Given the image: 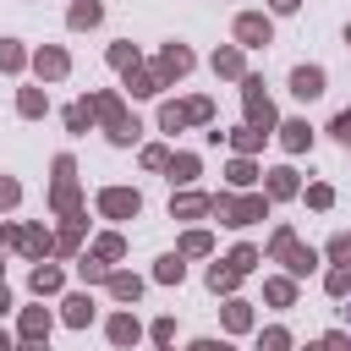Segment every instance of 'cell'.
<instances>
[{"label":"cell","instance_id":"6da1fadb","mask_svg":"<svg viewBox=\"0 0 351 351\" xmlns=\"http://www.w3.org/2000/svg\"><path fill=\"white\" fill-rule=\"evenodd\" d=\"M214 214H225V225H252V219H263V197H241V203L214 197Z\"/></svg>","mask_w":351,"mask_h":351},{"label":"cell","instance_id":"7a4b0ae2","mask_svg":"<svg viewBox=\"0 0 351 351\" xmlns=\"http://www.w3.org/2000/svg\"><path fill=\"white\" fill-rule=\"evenodd\" d=\"M274 252L285 258V269H291V274H307V269L318 263V258H313V247H296V236H291V230H280V236H274Z\"/></svg>","mask_w":351,"mask_h":351},{"label":"cell","instance_id":"3957f363","mask_svg":"<svg viewBox=\"0 0 351 351\" xmlns=\"http://www.w3.org/2000/svg\"><path fill=\"white\" fill-rule=\"evenodd\" d=\"M99 208H104L110 219H132V214L143 208V197H137V192H126V186H110V192L99 197Z\"/></svg>","mask_w":351,"mask_h":351},{"label":"cell","instance_id":"277c9868","mask_svg":"<svg viewBox=\"0 0 351 351\" xmlns=\"http://www.w3.org/2000/svg\"><path fill=\"white\" fill-rule=\"evenodd\" d=\"M247 121H252V132L274 121V110H269V99H263V82H258V77H247Z\"/></svg>","mask_w":351,"mask_h":351},{"label":"cell","instance_id":"5b68a950","mask_svg":"<svg viewBox=\"0 0 351 351\" xmlns=\"http://www.w3.org/2000/svg\"><path fill=\"white\" fill-rule=\"evenodd\" d=\"M291 93H296V99H318V93H324V71H318V66H296V71H291Z\"/></svg>","mask_w":351,"mask_h":351},{"label":"cell","instance_id":"8992f818","mask_svg":"<svg viewBox=\"0 0 351 351\" xmlns=\"http://www.w3.org/2000/svg\"><path fill=\"white\" fill-rule=\"evenodd\" d=\"M236 38H241V44H269V22H263V16H241V22H236Z\"/></svg>","mask_w":351,"mask_h":351},{"label":"cell","instance_id":"52a82bcc","mask_svg":"<svg viewBox=\"0 0 351 351\" xmlns=\"http://www.w3.org/2000/svg\"><path fill=\"white\" fill-rule=\"evenodd\" d=\"M22 335H27V340H44V335H49V313H44V307H27V318H22Z\"/></svg>","mask_w":351,"mask_h":351},{"label":"cell","instance_id":"ba28073f","mask_svg":"<svg viewBox=\"0 0 351 351\" xmlns=\"http://www.w3.org/2000/svg\"><path fill=\"white\" fill-rule=\"evenodd\" d=\"M280 132H285V148H291V154H302V148H307V143H313V132H307V126H302V121H285V126H280Z\"/></svg>","mask_w":351,"mask_h":351},{"label":"cell","instance_id":"9c48e42d","mask_svg":"<svg viewBox=\"0 0 351 351\" xmlns=\"http://www.w3.org/2000/svg\"><path fill=\"white\" fill-rule=\"evenodd\" d=\"M33 66H38L44 77H60V71H66V55H60V49H38V60H33Z\"/></svg>","mask_w":351,"mask_h":351},{"label":"cell","instance_id":"30bf717a","mask_svg":"<svg viewBox=\"0 0 351 351\" xmlns=\"http://www.w3.org/2000/svg\"><path fill=\"white\" fill-rule=\"evenodd\" d=\"M296 192V170H274L269 176V197H291Z\"/></svg>","mask_w":351,"mask_h":351},{"label":"cell","instance_id":"8fae6325","mask_svg":"<svg viewBox=\"0 0 351 351\" xmlns=\"http://www.w3.org/2000/svg\"><path fill=\"white\" fill-rule=\"evenodd\" d=\"M110 340H115V346H132V340H137V318H126V313H121V318L110 324Z\"/></svg>","mask_w":351,"mask_h":351},{"label":"cell","instance_id":"7c38bea8","mask_svg":"<svg viewBox=\"0 0 351 351\" xmlns=\"http://www.w3.org/2000/svg\"><path fill=\"white\" fill-rule=\"evenodd\" d=\"M93 22H99V5L93 0H77L71 5V27H93Z\"/></svg>","mask_w":351,"mask_h":351},{"label":"cell","instance_id":"4fadbf2b","mask_svg":"<svg viewBox=\"0 0 351 351\" xmlns=\"http://www.w3.org/2000/svg\"><path fill=\"white\" fill-rule=\"evenodd\" d=\"M33 291H38V296H44V291H60V269H49V263L33 269Z\"/></svg>","mask_w":351,"mask_h":351},{"label":"cell","instance_id":"5bb4252c","mask_svg":"<svg viewBox=\"0 0 351 351\" xmlns=\"http://www.w3.org/2000/svg\"><path fill=\"white\" fill-rule=\"evenodd\" d=\"M88 318H93V302L88 296H71L66 302V324H88Z\"/></svg>","mask_w":351,"mask_h":351},{"label":"cell","instance_id":"9a60e30c","mask_svg":"<svg viewBox=\"0 0 351 351\" xmlns=\"http://www.w3.org/2000/svg\"><path fill=\"white\" fill-rule=\"evenodd\" d=\"M186 66H192V55H186L181 44H176V49H165V71H176V77H181Z\"/></svg>","mask_w":351,"mask_h":351},{"label":"cell","instance_id":"2e32d148","mask_svg":"<svg viewBox=\"0 0 351 351\" xmlns=\"http://www.w3.org/2000/svg\"><path fill=\"white\" fill-rule=\"evenodd\" d=\"M214 71L236 77V71H241V55H236V49H219V55H214Z\"/></svg>","mask_w":351,"mask_h":351},{"label":"cell","instance_id":"e0dca14e","mask_svg":"<svg viewBox=\"0 0 351 351\" xmlns=\"http://www.w3.org/2000/svg\"><path fill=\"white\" fill-rule=\"evenodd\" d=\"M208 285H214V291H230V285H236V269H230V263H225V269L214 263V269H208Z\"/></svg>","mask_w":351,"mask_h":351},{"label":"cell","instance_id":"ac0fdd59","mask_svg":"<svg viewBox=\"0 0 351 351\" xmlns=\"http://www.w3.org/2000/svg\"><path fill=\"white\" fill-rule=\"evenodd\" d=\"M110 291H115V296H126V302H132V296H137V291H143V285H137V280H132V274H110Z\"/></svg>","mask_w":351,"mask_h":351},{"label":"cell","instance_id":"d6986e66","mask_svg":"<svg viewBox=\"0 0 351 351\" xmlns=\"http://www.w3.org/2000/svg\"><path fill=\"white\" fill-rule=\"evenodd\" d=\"M258 351H291V335H285V329H269V335L258 340Z\"/></svg>","mask_w":351,"mask_h":351},{"label":"cell","instance_id":"ffe728a7","mask_svg":"<svg viewBox=\"0 0 351 351\" xmlns=\"http://www.w3.org/2000/svg\"><path fill=\"white\" fill-rule=\"evenodd\" d=\"M170 208H176V214H203V208H214V203H208V197H176Z\"/></svg>","mask_w":351,"mask_h":351},{"label":"cell","instance_id":"44dd1931","mask_svg":"<svg viewBox=\"0 0 351 351\" xmlns=\"http://www.w3.org/2000/svg\"><path fill=\"white\" fill-rule=\"evenodd\" d=\"M252 263H258V252H252V247H236V252H230V269H236V274H247Z\"/></svg>","mask_w":351,"mask_h":351},{"label":"cell","instance_id":"7402d4cb","mask_svg":"<svg viewBox=\"0 0 351 351\" xmlns=\"http://www.w3.org/2000/svg\"><path fill=\"white\" fill-rule=\"evenodd\" d=\"M225 324H230V329H247V324H252V313H247L241 302H230V307H225Z\"/></svg>","mask_w":351,"mask_h":351},{"label":"cell","instance_id":"603a6c76","mask_svg":"<svg viewBox=\"0 0 351 351\" xmlns=\"http://www.w3.org/2000/svg\"><path fill=\"white\" fill-rule=\"evenodd\" d=\"M22 115H44V93H38V88L22 93Z\"/></svg>","mask_w":351,"mask_h":351},{"label":"cell","instance_id":"cb8c5ba5","mask_svg":"<svg viewBox=\"0 0 351 351\" xmlns=\"http://www.w3.org/2000/svg\"><path fill=\"white\" fill-rule=\"evenodd\" d=\"M192 170H197V159H192V154H181V159L170 165V176H176V181H192Z\"/></svg>","mask_w":351,"mask_h":351},{"label":"cell","instance_id":"d4e9b609","mask_svg":"<svg viewBox=\"0 0 351 351\" xmlns=\"http://www.w3.org/2000/svg\"><path fill=\"white\" fill-rule=\"evenodd\" d=\"M181 274H186V269H181V258H159V280H170V285H176Z\"/></svg>","mask_w":351,"mask_h":351},{"label":"cell","instance_id":"484cf974","mask_svg":"<svg viewBox=\"0 0 351 351\" xmlns=\"http://www.w3.org/2000/svg\"><path fill=\"white\" fill-rule=\"evenodd\" d=\"M0 66H5V71H16V66H22V49H16V44H11V38H5V44H0Z\"/></svg>","mask_w":351,"mask_h":351},{"label":"cell","instance_id":"4316f807","mask_svg":"<svg viewBox=\"0 0 351 351\" xmlns=\"http://www.w3.org/2000/svg\"><path fill=\"white\" fill-rule=\"evenodd\" d=\"M346 285H351V269H346V263H340V269H329V291H335V296H340V291H346Z\"/></svg>","mask_w":351,"mask_h":351},{"label":"cell","instance_id":"83f0119b","mask_svg":"<svg viewBox=\"0 0 351 351\" xmlns=\"http://www.w3.org/2000/svg\"><path fill=\"white\" fill-rule=\"evenodd\" d=\"M230 181H236V186H247V181H252V165H247V159H236V165H230Z\"/></svg>","mask_w":351,"mask_h":351},{"label":"cell","instance_id":"f1b7e54d","mask_svg":"<svg viewBox=\"0 0 351 351\" xmlns=\"http://www.w3.org/2000/svg\"><path fill=\"white\" fill-rule=\"evenodd\" d=\"M269 302H280V307H285V302H291V280H274V285H269Z\"/></svg>","mask_w":351,"mask_h":351},{"label":"cell","instance_id":"f546056e","mask_svg":"<svg viewBox=\"0 0 351 351\" xmlns=\"http://www.w3.org/2000/svg\"><path fill=\"white\" fill-rule=\"evenodd\" d=\"M329 252H335L340 263H351V236H335V241H329Z\"/></svg>","mask_w":351,"mask_h":351},{"label":"cell","instance_id":"4dcf8cb0","mask_svg":"<svg viewBox=\"0 0 351 351\" xmlns=\"http://www.w3.org/2000/svg\"><path fill=\"white\" fill-rule=\"evenodd\" d=\"M329 197H335L329 186H313V192H307V203H313V208H329Z\"/></svg>","mask_w":351,"mask_h":351},{"label":"cell","instance_id":"1f68e13d","mask_svg":"<svg viewBox=\"0 0 351 351\" xmlns=\"http://www.w3.org/2000/svg\"><path fill=\"white\" fill-rule=\"evenodd\" d=\"M99 258H121V236H104L99 241Z\"/></svg>","mask_w":351,"mask_h":351},{"label":"cell","instance_id":"d6a6232c","mask_svg":"<svg viewBox=\"0 0 351 351\" xmlns=\"http://www.w3.org/2000/svg\"><path fill=\"white\" fill-rule=\"evenodd\" d=\"M181 247H186V252H208V236H203V230H192V236H186Z\"/></svg>","mask_w":351,"mask_h":351},{"label":"cell","instance_id":"836d02e7","mask_svg":"<svg viewBox=\"0 0 351 351\" xmlns=\"http://www.w3.org/2000/svg\"><path fill=\"white\" fill-rule=\"evenodd\" d=\"M335 137H340V143H351V110H346V115H335Z\"/></svg>","mask_w":351,"mask_h":351},{"label":"cell","instance_id":"e575fe53","mask_svg":"<svg viewBox=\"0 0 351 351\" xmlns=\"http://www.w3.org/2000/svg\"><path fill=\"white\" fill-rule=\"evenodd\" d=\"M324 351H351V340H346V335H329V340H324Z\"/></svg>","mask_w":351,"mask_h":351},{"label":"cell","instance_id":"d590c367","mask_svg":"<svg viewBox=\"0 0 351 351\" xmlns=\"http://www.w3.org/2000/svg\"><path fill=\"white\" fill-rule=\"evenodd\" d=\"M0 203H16V181H0Z\"/></svg>","mask_w":351,"mask_h":351},{"label":"cell","instance_id":"8d00e7d4","mask_svg":"<svg viewBox=\"0 0 351 351\" xmlns=\"http://www.w3.org/2000/svg\"><path fill=\"white\" fill-rule=\"evenodd\" d=\"M192 351H230V346H219V340H197Z\"/></svg>","mask_w":351,"mask_h":351},{"label":"cell","instance_id":"74e56055","mask_svg":"<svg viewBox=\"0 0 351 351\" xmlns=\"http://www.w3.org/2000/svg\"><path fill=\"white\" fill-rule=\"evenodd\" d=\"M0 313H11V291L5 285H0Z\"/></svg>","mask_w":351,"mask_h":351},{"label":"cell","instance_id":"f35d334b","mask_svg":"<svg viewBox=\"0 0 351 351\" xmlns=\"http://www.w3.org/2000/svg\"><path fill=\"white\" fill-rule=\"evenodd\" d=\"M296 5H302V0H274V11H296Z\"/></svg>","mask_w":351,"mask_h":351},{"label":"cell","instance_id":"ab89813d","mask_svg":"<svg viewBox=\"0 0 351 351\" xmlns=\"http://www.w3.org/2000/svg\"><path fill=\"white\" fill-rule=\"evenodd\" d=\"M0 351H11V340H5V335H0Z\"/></svg>","mask_w":351,"mask_h":351},{"label":"cell","instance_id":"60d3db41","mask_svg":"<svg viewBox=\"0 0 351 351\" xmlns=\"http://www.w3.org/2000/svg\"><path fill=\"white\" fill-rule=\"evenodd\" d=\"M307 351H324V346H307Z\"/></svg>","mask_w":351,"mask_h":351}]
</instances>
